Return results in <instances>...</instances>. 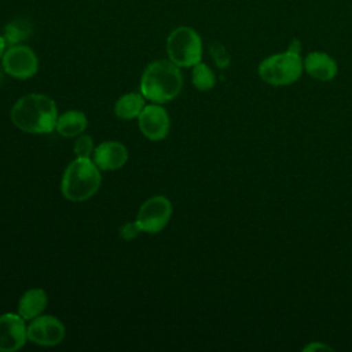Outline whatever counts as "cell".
Segmentation results:
<instances>
[{"label":"cell","mask_w":352,"mask_h":352,"mask_svg":"<svg viewBox=\"0 0 352 352\" xmlns=\"http://www.w3.org/2000/svg\"><path fill=\"white\" fill-rule=\"evenodd\" d=\"M6 45H7L6 38H4V36H3V34H0V59H1L3 54H4V51H6Z\"/></svg>","instance_id":"7402d4cb"},{"label":"cell","mask_w":352,"mask_h":352,"mask_svg":"<svg viewBox=\"0 0 352 352\" xmlns=\"http://www.w3.org/2000/svg\"><path fill=\"white\" fill-rule=\"evenodd\" d=\"M65 324L54 315H38L29 320L28 341L40 346H55L65 338Z\"/></svg>","instance_id":"ba28073f"},{"label":"cell","mask_w":352,"mask_h":352,"mask_svg":"<svg viewBox=\"0 0 352 352\" xmlns=\"http://www.w3.org/2000/svg\"><path fill=\"white\" fill-rule=\"evenodd\" d=\"M304 70V62L300 56V43L294 40L285 52L274 54L263 59L258 65V77L274 87H283L296 82Z\"/></svg>","instance_id":"277c9868"},{"label":"cell","mask_w":352,"mask_h":352,"mask_svg":"<svg viewBox=\"0 0 352 352\" xmlns=\"http://www.w3.org/2000/svg\"><path fill=\"white\" fill-rule=\"evenodd\" d=\"M140 232H142V230H140V227L138 226L136 221L125 223V224L120 228V236H121L124 241H132V239H135Z\"/></svg>","instance_id":"ffe728a7"},{"label":"cell","mask_w":352,"mask_h":352,"mask_svg":"<svg viewBox=\"0 0 352 352\" xmlns=\"http://www.w3.org/2000/svg\"><path fill=\"white\" fill-rule=\"evenodd\" d=\"M168 59L179 67H192L202 59V40L190 26L173 29L166 38Z\"/></svg>","instance_id":"5b68a950"},{"label":"cell","mask_w":352,"mask_h":352,"mask_svg":"<svg viewBox=\"0 0 352 352\" xmlns=\"http://www.w3.org/2000/svg\"><path fill=\"white\" fill-rule=\"evenodd\" d=\"M92 161L100 170H117L126 164L128 150L120 142L107 140L95 147Z\"/></svg>","instance_id":"8fae6325"},{"label":"cell","mask_w":352,"mask_h":352,"mask_svg":"<svg viewBox=\"0 0 352 352\" xmlns=\"http://www.w3.org/2000/svg\"><path fill=\"white\" fill-rule=\"evenodd\" d=\"M191 76L192 84L198 91H210L216 84V76L206 63L198 62L194 65Z\"/></svg>","instance_id":"e0dca14e"},{"label":"cell","mask_w":352,"mask_h":352,"mask_svg":"<svg viewBox=\"0 0 352 352\" xmlns=\"http://www.w3.org/2000/svg\"><path fill=\"white\" fill-rule=\"evenodd\" d=\"M144 96L142 94L129 92L118 98V100L114 104V114L120 120H133L138 118L142 110L144 109Z\"/></svg>","instance_id":"9a60e30c"},{"label":"cell","mask_w":352,"mask_h":352,"mask_svg":"<svg viewBox=\"0 0 352 352\" xmlns=\"http://www.w3.org/2000/svg\"><path fill=\"white\" fill-rule=\"evenodd\" d=\"M304 70L316 81H331L338 72L337 62L326 52L312 51L304 59Z\"/></svg>","instance_id":"7c38bea8"},{"label":"cell","mask_w":352,"mask_h":352,"mask_svg":"<svg viewBox=\"0 0 352 352\" xmlns=\"http://www.w3.org/2000/svg\"><path fill=\"white\" fill-rule=\"evenodd\" d=\"M32 33V26L28 19L16 18L11 22H8L4 28V38L8 45L12 44H21V41L26 40Z\"/></svg>","instance_id":"2e32d148"},{"label":"cell","mask_w":352,"mask_h":352,"mask_svg":"<svg viewBox=\"0 0 352 352\" xmlns=\"http://www.w3.org/2000/svg\"><path fill=\"white\" fill-rule=\"evenodd\" d=\"M138 124L143 136L150 140H162L170 128L169 116L158 103L146 104L138 117Z\"/></svg>","instance_id":"30bf717a"},{"label":"cell","mask_w":352,"mask_h":352,"mask_svg":"<svg viewBox=\"0 0 352 352\" xmlns=\"http://www.w3.org/2000/svg\"><path fill=\"white\" fill-rule=\"evenodd\" d=\"M88 125L87 116L78 110H67L58 116L55 129L63 138L80 136Z\"/></svg>","instance_id":"5bb4252c"},{"label":"cell","mask_w":352,"mask_h":352,"mask_svg":"<svg viewBox=\"0 0 352 352\" xmlns=\"http://www.w3.org/2000/svg\"><path fill=\"white\" fill-rule=\"evenodd\" d=\"M58 116L55 102L43 94H28L19 98L10 113L12 124L19 131L33 135L52 132Z\"/></svg>","instance_id":"6da1fadb"},{"label":"cell","mask_w":352,"mask_h":352,"mask_svg":"<svg viewBox=\"0 0 352 352\" xmlns=\"http://www.w3.org/2000/svg\"><path fill=\"white\" fill-rule=\"evenodd\" d=\"M28 341V324L19 314L0 315V352L19 351Z\"/></svg>","instance_id":"9c48e42d"},{"label":"cell","mask_w":352,"mask_h":352,"mask_svg":"<svg viewBox=\"0 0 352 352\" xmlns=\"http://www.w3.org/2000/svg\"><path fill=\"white\" fill-rule=\"evenodd\" d=\"M331 351L333 348L330 346V345H326V344H322V342H311V344H308V345H305L304 348H302V351L304 352H307V351Z\"/></svg>","instance_id":"44dd1931"},{"label":"cell","mask_w":352,"mask_h":352,"mask_svg":"<svg viewBox=\"0 0 352 352\" xmlns=\"http://www.w3.org/2000/svg\"><path fill=\"white\" fill-rule=\"evenodd\" d=\"M183 88L180 67L169 59L150 63L140 78V94L153 103H166L173 100Z\"/></svg>","instance_id":"7a4b0ae2"},{"label":"cell","mask_w":352,"mask_h":352,"mask_svg":"<svg viewBox=\"0 0 352 352\" xmlns=\"http://www.w3.org/2000/svg\"><path fill=\"white\" fill-rule=\"evenodd\" d=\"M172 210V204L166 197L154 195L142 204L135 221L140 227L142 232L157 234L169 223Z\"/></svg>","instance_id":"8992f818"},{"label":"cell","mask_w":352,"mask_h":352,"mask_svg":"<svg viewBox=\"0 0 352 352\" xmlns=\"http://www.w3.org/2000/svg\"><path fill=\"white\" fill-rule=\"evenodd\" d=\"M73 150H74L76 157H78V158H91L92 160V154H94V150H95L92 136L81 133L77 138Z\"/></svg>","instance_id":"ac0fdd59"},{"label":"cell","mask_w":352,"mask_h":352,"mask_svg":"<svg viewBox=\"0 0 352 352\" xmlns=\"http://www.w3.org/2000/svg\"><path fill=\"white\" fill-rule=\"evenodd\" d=\"M48 304V297L45 290L40 287H33L26 290L18 302V314L26 320H32L41 315Z\"/></svg>","instance_id":"4fadbf2b"},{"label":"cell","mask_w":352,"mask_h":352,"mask_svg":"<svg viewBox=\"0 0 352 352\" xmlns=\"http://www.w3.org/2000/svg\"><path fill=\"white\" fill-rule=\"evenodd\" d=\"M210 55H212L217 67H220V69L228 67V65L231 62V56H230L228 51L226 50V47L223 44L213 43L210 45Z\"/></svg>","instance_id":"d6986e66"},{"label":"cell","mask_w":352,"mask_h":352,"mask_svg":"<svg viewBox=\"0 0 352 352\" xmlns=\"http://www.w3.org/2000/svg\"><path fill=\"white\" fill-rule=\"evenodd\" d=\"M3 70L18 80L33 77L38 70V58L34 51L23 44L10 45L1 56Z\"/></svg>","instance_id":"52a82bcc"},{"label":"cell","mask_w":352,"mask_h":352,"mask_svg":"<svg viewBox=\"0 0 352 352\" xmlns=\"http://www.w3.org/2000/svg\"><path fill=\"white\" fill-rule=\"evenodd\" d=\"M102 183L100 169L91 158H76L62 176L60 191L67 201L82 202L96 194Z\"/></svg>","instance_id":"3957f363"}]
</instances>
